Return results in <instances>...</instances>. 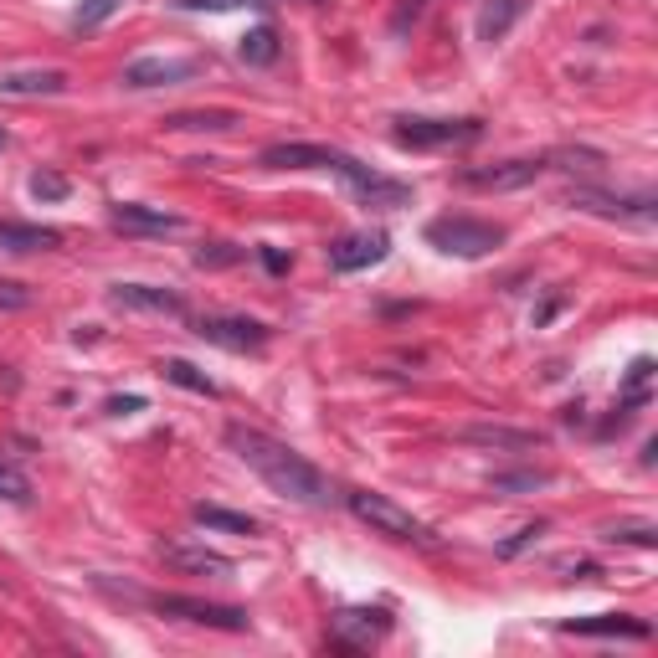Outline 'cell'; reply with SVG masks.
Masks as SVG:
<instances>
[{
	"instance_id": "obj_22",
	"label": "cell",
	"mask_w": 658,
	"mask_h": 658,
	"mask_svg": "<svg viewBox=\"0 0 658 658\" xmlns=\"http://www.w3.org/2000/svg\"><path fill=\"white\" fill-rule=\"evenodd\" d=\"M525 11V0H484V11H479V42H499V36H509V26L520 21Z\"/></svg>"
},
{
	"instance_id": "obj_21",
	"label": "cell",
	"mask_w": 658,
	"mask_h": 658,
	"mask_svg": "<svg viewBox=\"0 0 658 658\" xmlns=\"http://www.w3.org/2000/svg\"><path fill=\"white\" fill-rule=\"evenodd\" d=\"M191 520L206 525V530H222V535H258L263 525L252 520V515H237V509H222V504H191Z\"/></svg>"
},
{
	"instance_id": "obj_16",
	"label": "cell",
	"mask_w": 658,
	"mask_h": 658,
	"mask_svg": "<svg viewBox=\"0 0 658 658\" xmlns=\"http://www.w3.org/2000/svg\"><path fill=\"white\" fill-rule=\"evenodd\" d=\"M561 633H576V638H653V628L633 612H602V617H571L561 623Z\"/></svg>"
},
{
	"instance_id": "obj_28",
	"label": "cell",
	"mask_w": 658,
	"mask_h": 658,
	"mask_svg": "<svg viewBox=\"0 0 658 658\" xmlns=\"http://www.w3.org/2000/svg\"><path fill=\"white\" fill-rule=\"evenodd\" d=\"M119 6H124V0H78V11H72V31H98Z\"/></svg>"
},
{
	"instance_id": "obj_11",
	"label": "cell",
	"mask_w": 658,
	"mask_h": 658,
	"mask_svg": "<svg viewBox=\"0 0 658 658\" xmlns=\"http://www.w3.org/2000/svg\"><path fill=\"white\" fill-rule=\"evenodd\" d=\"M108 304H114V309H134V314L186 319V299H180L175 288H155V283H114V288H108Z\"/></svg>"
},
{
	"instance_id": "obj_40",
	"label": "cell",
	"mask_w": 658,
	"mask_h": 658,
	"mask_svg": "<svg viewBox=\"0 0 658 658\" xmlns=\"http://www.w3.org/2000/svg\"><path fill=\"white\" fill-rule=\"evenodd\" d=\"M0 150H6V129H0Z\"/></svg>"
},
{
	"instance_id": "obj_29",
	"label": "cell",
	"mask_w": 658,
	"mask_h": 658,
	"mask_svg": "<svg viewBox=\"0 0 658 658\" xmlns=\"http://www.w3.org/2000/svg\"><path fill=\"white\" fill-rule=\"evenodd\" d=\"M31 196H36V201H67V196H72V180H67L62 170H36V175H31Z\"/></svg>"
},
{
	"instance_id": "obj_17",
	"label": "cell",
	"mask_w": 658,
	"mask_h": 658,
	"mask_svg": "<svg viewBox=\"0 0 658 658\" xmlns=\"http://www.w3.org/2000/svg\"><path fill=\"white\" fill-rule=\"evenodd\" d=\"M566 206L571 211H592V216H638V222H653V201L648 196L623 201V196H607V191H592V186H576L566 196Z\"/></svg>"
},
{
	"instance_id": "obj_27",
	"label": "cell",
	"mask_w": 658,
	"mask_h": 658,
	"mask_svg": "<svg viewBox=\"0 0 658 658\" xmlns=\"http://www.w3.org/2000/svg\"><path fill=\"white\" fill-rule=\"evenodd\" d=\"M237 263H247V247L242 242H201L196 247V268H237Z\"/></svg>"
},
{
	"instance_id": "obj_7",
	"label": "cell",
	"mask_w": 658,
	"mask_h": 658,
	"mask_svg": "<svg viewBox=\"0 0 658 658\" xmlns=\"http://www.w3.org/2000/svg\"><path fill=\"white\" fill-rule=\"evenodd\" d=\"M160 617H175V623H201V628H222V633H247V607L232 602H201V597H155L150 602Z\"/></svg>"
},
{
	"instance_id": "obj_30",
	"label": "cell",
	"mask_w": 658,
	"mask_h": 658,
	"mask_svg": "<svg viewBox=\"0 0 658 658\" xmlns=\"http://www.w3.org/2000/svg\"><path fill=\"white\" fill-rule=\"evenodd\" d=\"M0 499H11V504H26V499H31V479H26L16 463H0Z\"/></svg>"
},
{
	"instance_id": "obj_20",
	"label": "cell",
	"mask_w": 658,
	"mask_h": 658,
	"mask_svg": "<svg viewBox=\"0 0 658 658\" xmlns=\"http://www.w3.org/2000/svg\"><path fill=\"white\" fill-rule=\"evenodd\" d=\"M360 206H371V211H396V206H412V186H401V180H386V175H365L360 186H350Z\"/></svg>"
},
{
	"instance_id": "obj_23",
	"label": "cell",
	"mask_w": 658,
	"mask_h": 658,
	"mask_svg": "<svg viewBox=\"0 0 658 658\" xmlns=\"http://www.w3.org/2000/svg\"><path fill=\"white\" fill-rule=\"evenodd\" d=\"M242 124V114H232V108H180V114H170L165 119V129H216V134H222V129H237Z\"/></svg>"
},
{
	"instance_id": "obj_14",
	"label": "cell",
	"mask_w": 658,
	"mask_h": 658,
	"mask_svg": "<svg viewBox=\"0 0 658 658\" xmlns=\"http://www.w3.org/2000/svg\"><path fill=\"white\" fill-rule=\"evenodd\" d=\"M391 633V612L386 607H345L335 612V643L345 648H365V643H376Z\"/></svg>"
},
{
	"instance_id": "obj_12",
	"label": "cell",
	"mask_w": 658,
	"mask_h": 658,
	"mask_svg": "<svg viewBox=\"0 0 658 658\" xmlns=\"http://www.w3.org/2000/svg\"><path fill=\"white\" fill-rule=\"evenodd\" d=\"M386 252H391L386 232H350V237H340L335 247H329V268L335 273H360V268L386 263Z\"/></svg>"
},
{
	"instance_id": "obj_19",
	"label": "cell",
	"mask_w": 658,
	"mask_h": 658,
	"mask_svg": "<svg viewBox=\"0 0 658 658\" xmlns=\"http://www.w3.org/2000/svg\"><path fill=\"white\" fill-rule=\"evenodd\" d=\"M62 242L57 227H36V222H0V252H52Z\"/></svg>"
},
{
	"instance_id": "obj_24",
	"label": "cell",
	"mask_w": 658,
	"mask_h": 658,
	"mask_svg": "<svg viewBox=\"0 0 658 658\" xmlns=\"http://www.w3.org/2000/svg\"><path fill=\"white\" fill-rule=\"evenodd\" d=\"M556 473L551 468H515V473H494L489 479V494H535V489H545Z\"/></svg>"
},
{
	"instance_id": "obj_37",
	"label": "cell",
	"mask_w": 658,
	"mask_h": 658,
	"mask_svg": "<svg viewBox=\"0 0 658 658\" xmlns=\"http://www.w3.org/2000/svg\"><path fill=\"white\" fill-rule=\"evenodd\" d=\"M535 535H545V525H540V520H535V525H525V530H520L515 540H509V545H499V556H520V551H525V545H530Z\"/></svg>"
},
{
	"instance_id": "obj_39",
	"label": "cell",
	"mask_w": 658,
	"mask_h": 658,
	"mask_svg": "<svg viewBox=\"0 0 658 658\" xmlns=\"http://www.w3.org/2000/svg\"><path fill=\"white\" fill-rule=\"evenodd\" d=\"M556 309H561V299H551V304H540V309H535V329H540V324H545V319H551V314H556Z\"/></svg>"
},
{
	"instance_id": "obj_1",
	"label": "cell",
	"mask_w": 658,
	"mask_h": 658,
	"mask_svg": "<svg viewBox=\"0 0 658 658\" xmlns=\"http://www.w3.org/2000/svg\"><path fill=\"white\" fill-rule=\"evenodd\" d=\"M227 448L258 473V479L278 494V499H288V504H324L329 499V479L304 458V453H294L288 443H278V437H268L263 427H247V422H232L227 427Z\"/></svg>"
},
{
	"instance_id": "obj_25",
	"label": "cell",
	"mask_w": 658,
	"mask_h": 658,
	"mask_svg": "<svg viewBox=\"0 0 658 658\" xmlns=\"http://www.w3.org/2000/svg\"><path fill=\"white\" fill-rule=\"evenodd\" d=\"M160 376H165L170 386H186V391H196V396H216V381H211L206 371H196L191 360H180V355L160 360Z\"/></svg>"
},
{
	"instance_id": "obj_18",
	"label": "cell",
	"mask_w": 658,
	"mask_h": 658,
	"mask_svg": "<svg viewBox=\"0 0 658 658\" xmlns=\"http://www.w3.org/2000/svg\"><path fill=\"white\" fill-rule=\"evenodd\" d=\"M0 93H6V98H36V93L57 98V93H67V72H62V67H31V72H6V78H0Z\"/></svg>"
},
{
	"instance_id": "obj_9",
	"label": "cell",
	"mask_w": 658,
	"mask_h": 658,
	"mask_svg": "<svg viewBox=\"0 0 658 658\" xmlns=\"http://www.w3.org/2000/svg\"><path fill=\"white\" fill-rule=\"evenodd\" d=\"M201 72V62L196 57H134V62H124V88H134V93H144V88H175V83H191Z\"/></svg>"
},
{
	"instance_id": "obj_32",
	"label": "cell",
	"mask_w": 658,
	"mask_h": 658,
	"mask_svg": "<svg viewBox=\"0 0 658 658\" xmlns=\"http://www.w3.org/2000/svg\"><path fill=\"white\" fill-rule=\"evenodd\" d=\"M36 304V294L26 283H16V278H0V314H21V309H31Z\"/></svg>"
},
{
	"instance_id": "obj_34",
	"label": "cell",
	"mask_w": 658,
	"mask_h": 658,
	"mask_svg": "<svg viewBox=\"0 0 658 658\" xmlns=\"http://www.w3.org/2000/svg\"><path fill=\"white\" fill-rule=\"evenodd\" d=\"M175 11H232V6H268V0H170Z\"/></svg>"
},
{
	"instance_id": "obj_8",
	"label": "cell",
	"mask_w": 658,
	"mask_h": 658,
	"mask_svg": "<svg viewBox=\"0 0 658 658\" xmlns=\"http://www.w3.org/2000/svg\"><path fill=\"white\" fill-rule=\"evenodd\" d=\"M551 170V160H499V165H473L458 175V186L468 191H525L530 180Z\"/></svg>"
},
{
	"instance_id": "obj_6",
	"label": "cell",
	"mask_w": 658,
	"mask_h": 658,
	"mask_svg": "<svg viewBox=\"0 0 658 658\" xmlns=\"http://www.w3.org/2000/svg\"><path fill=\"white\" fill-rule=\"evenodd\" d=\"M196 335L216 350H232V355H247V350H263L273 340V324L263 319H247V314H201L196 319Z\"/></svg>"
},
{
	"instance_id": "obj_26",
	"label": "cell",
	"mask_w": 658,
	"mask_h": 658,
	"mask_svg": "<svg viewBox=\"0 0 658 658\" xmlns=\"http://www.w3.org/2000/svg\"><path fill=\"white\" fill-rule=\"evenodd\" d=\"M237 52H242L247 67H273V62H278V31H273V26H252V31L242 36Z\"/></svg>"
},
{
	"instance_id": "obj_15",
	"label": "cell",
	"mask_w": 658,
	"mask_h": 658,
	"mask_svg": "<svg viewBox=\"0 0 658 658\" xmlns=\"http://www.w3.org/2000/svg\"><path fill=\"white\" fill-rule=\"evenodd\" d=\"M160 561L175 566V571H191V576H232V556L211 551V545H180V540H165L160 545Z\"/></svg>"
},
{
	"instance_id": "obj_13",
	"label": "cell",
	"mask_w": 658,
	"mask_h": 658,
	"mask_svg": "<svg viewBox=\"0 0 658 658\" xmlns=\"http://www.w3.org/2000/svg\"><path fill=\"white\" fill-rule=\"evenodd\" d=\"M108 222L129 237H170L180 232V216L175 211H160V206H139V201H114L108 206Z\"/></svg>"
},
{
	"instance_id": "obj_31",
	"label": "cell",
	"mask_w": 658,
	"mask_h": 658,
	"mask_svg": "<svg viewBox=\"0 0 658 658\" xmlns=\"http://www.w3.org/2000/svg\"><path fill=\"white\" fill-rule=\"evenodd\" d=\"M607 540H612V545H643V551H653V545H658V530L643 525V520H638V525H612Z\"/></svg>"
},
{
	"instance_id": "obj_36",
	"label": "cell",
	"mask_w": 658,
	"mask_h": 658,
	"mask_svg": "<svg viewBox=\"0 0 658 658\" xmlns=\"http://www.w3.org/2000/svg\"><path fill=\"white\" fill-rule=\"evenodd\" d=\"M108 417H129V412H144V396H108L103 401Z\"/></svg>"
},
{
	"instance_id": "obj_33",
	"label": "cell",
	"mask_w": 658,
	"mask_h": 658,
	"mask_svg": "<svg viewBox=\"0 0 658 658\" xmlns=\"http://www.w3.org/2000/svg\"><path fill=\"white\" fill-rule=\"evenodd\" d=\"M422 11H427V0H401L396 16H391V36H407V26H417Z\"/></svg>"
},
{
	"instance_id": "obj_5",
	"label": "cell",
	"mask_w": 658,
	"mask_h": 658,
	"mask_svg": "<svg viewBox=\"0 0 658 658\" xmlns=\"http://www.w3.org/2000/svg\"><path fill=\"white\" fill-rule=\"evenodd\" d=\"M391 124H396V144H412V150H453V144L484 139V119H412V114H401Z\"/></svg>"
},
{
	"instance_id": "obj_10",
	"label": "cell",
	"mask_w": 658,
	"mask_h": 658,
	"mask_svg": "<svg viewBox=\"0 0 658 658\" xmlns=\"http://www.w3.org/2000/svg\"><path fill=\"white\" fill-rule=\"evenodd\" d=\"M458 443L468 448H484V453H540L545 437L540 432H525V427H504V422H468L453 432Z\"/></svg>"
},
{
	"instance_id": "obj_3",
	"label": "cell",
	"mask_w": 658,
	"mask_h": 658,
	"mask_svg": "<svg viewBox=\"0 0 658 658\" xmlns=\"http://www.w3.org/2000/svg\"><path fill=\"white\" fill-rule=\"evenodd\" d=\"M427 242L448 258H489L494 247H504V227L499 222H479V216H432L427 222Z\"/></svg>"
},
{
	"instance_id": "obj_35",
	"label": "cell",
	"mask_w": 658,
	"mask_h": 658,
	"mask_svg": "<svg viewBox=\"0 0 658 658\" xmlns=\"http://www.w3.org/2000/svg\"><path fill=\"white\" fill-rule=\"evenodd\" d=\"M648 381H653V360L638 355V360L628 365V391H648Z\"/></svg>"
},
{
	"instance_id": "obj_2",
	"label": "cell",
	"mask_w": 658,
	"mask_h": 658,
	"mask_svg": "<svg viewBox=\"0 0 658 658\" xmlns=\"http://www.w3.org/2000/svg\"><path fill=\"white\" fill-rule=\"evenodd\" d=\"M258 165H263V170H335V175L350 180V186H360V180L371 175V165H360L355 155L329 150V144H304V139L268 144V150L258 155Z\"/></svg>"
},
{
	"instance_id": "obj_4",
	"label": "cell",
	"mask_w": 658,
	"mask_h": 658,
	"mask_svg": "<svg viewBox=\"0 0 658 658\" xmlns=\"http://www.w3.org/2000/svg\"><path fill=\"white\" fill-rule=\"evenodd\" d=\"M345 504H350V515L360 520V525H371L376 535H386V540H417V545H427L432 540V530L412 515V509H401L396 499H386V494H371V489H350L345 494Z\"/></svg>"
},
{
	"instance_id": "obj_38",
	"label": "cell",
	"mask_w": 658,
	"mask_h": 658,
	"mask_svg": "<svg viewBox=\"0 0 658 658\" xmlns=\"http://www.w3.org/2000/svg\"><path fill=\"white\" fill-rule=\"evenodd\" d=\"M258 258H263V268H268V273H288V258H283L278 247H263Z\"/></svg>"
}]
</instances>
